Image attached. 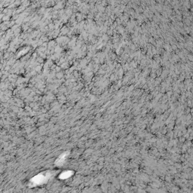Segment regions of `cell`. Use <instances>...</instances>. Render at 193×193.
<instances>
[{"label": "cell", "mask_w": 193, "mask_h": 193, "mask_svg": "<svg viewBox=\"0 0 193 193\" xmlns=\"http://www.w3.org/2000/svg\"><path fill=\"white\" fill-rule=\"evenodd\" d=\"M50 173L48 172H45V173H39L33 177L31 180V183L33 185H40L42 183H45L50 177Z\"/></svg>", "instance_id": "6da1fadb"}, {"label": "cell", "mask_w": 193, "mask_h": 193, "mask_svg": "<svg viewBox=\"0 0 193 193\" xmlns=\"http://www.w3.org/2000/svg\"><path fill=\"white\" fill-rule=\"evenodd\" d=\"M72 174V171H67V172H64L63 173H61V175L60 176V178L61 179H66L68 178V177H70L71 175Z\"/></svg>", "instance_id": "7a4b0ae2"}]
</instances>
